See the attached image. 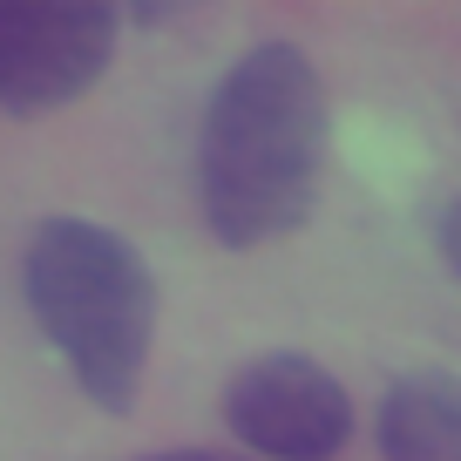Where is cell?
Listing matches in <instances>:
<instances>
[{
  "label": "cell",
  "mask_w": 461,
  "mask_h": 461,
  "mask_svg": "<svg viewBox=\"0 0 461 461\" xmlns=\"http://www.w3.org/2000/svg\"><path fill=\"white\" fill-rule=\"evenodd\" d=\"M122 14L102 0H0V109L48 115L109 75Z\"/></svg>",
  "instance_id": "3957f363"
},
{
  "label": "cell",
  "mask_w": 461,
  "mask_h": 461,
  "mask_svg": "<svg viewBox=\"0 0 461 461\" xmlns=\"http://www.w3.org/2000/svg\"><path fill=\"white\" fill-rule=\"evenodd\" d=\"M326 170V88L305 48L258 41L224 68L197 130V211L217 245L251 251L312 217Z\"/></svg>",
  "instance_id": "6da1fadb"
},
{
  "label": "cell",
  "mask_w": 461,
  "mask_h": 461,
  "mask_svg": "<svg viewBox=\"0 0 461 461\" xmlns=\"http://www.w3.org/2000/svg\"><path fill=\"white\" fill-rule=\"evenodd\" d=\"M441 245H447V265L461 272V203L447 211V224H441Z\"/></svg>",
  "instance_id": "52a82bcc"
},
{
  "label": "cell",
  "mask_w": 461,
  "mask_h": 461,
  "mask_svg": "<svg viewBox=\"0 0 461 461\" xmlns=\"http://www.w3.org/2000/svg\"><path fill=\"white\" fill-rule=\"evenodd\" d=\"M28 312L102 414H130L157 346V278L143 251L109 224L48 217L21 258Z\"/></svg>",
  "instance_id": "7a4b0ae2"
},
{
  "label": "cell",
  "mask_w": 461,
  "mask_h": 461,
  "mask_svg": "<svg viewBox=\"0 0 461 461\" xmlns=\"http://www.w3.org/2000/svg\"><path fill=\"white\" fill-rule=\"evenodd\" d=\"M224 428L251 461H332L353 441V401L305 353H258L224 387Z\"/></svg>",
  "instance_id": "277c9868"
},
{
  "label": "cell",
  "mask_w": 461,
  "mask_h": 461,
  "mask_svg": "<svg viewBox=\"0 0 461 461\" xmlns=\"http://www.w3.org/2000/svg\"><path fill=\"white\" fill-rule=\"evenodd\" d=\"M387 461H461V380L455 374H407L387 387L374 414Z\"/></svg>",
  "instance_id": "5b68a950"
},
{
  "label": "cell",
  "mask_w": 461,
  "mask_h": 461,
  "mask_svg": "<svg viewBox=\"0 0 461 461\" xmlns=\"http://www.w3.org/2000/svg\"><path fill=\"white\" fill-rule=\"evenodd\" d=\"M143 461H245V455H217V447H170V455H143Z\"/></svg>",
  "instance_id": "8992f818"
}]
</instances>
